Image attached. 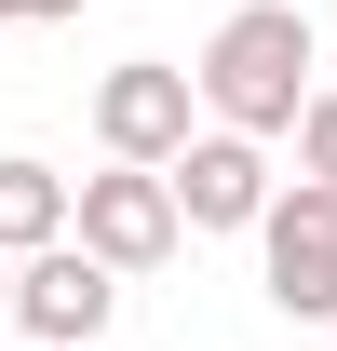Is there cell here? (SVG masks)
<instances>
[{
  "mask_svg": "<svg viewBox=\"0 0 337 351\" xmlns=\"http://www.w3.org/2000/svg\"><path fill=\"white\" fill-rule=\"evenodd\" d=\"M189 95H203L229 135H284L297 108H310V14H297V0H243V14L203 41Z\"/></svg>",
  "mask_w": 337,
  "mask_h": 351,
  "instance_id": "cell-1",
  "label": "cell"
},
{
  "mask_svg": "<svg viewBox=\"0 0 337 351\" xmlns=\"http://www.w3.org/2000/svg\"><path fill=\"white\" fill-rule=\"evenodd\" d=\"M68 243H95L122 284H135V270H162L175 243H189V217H175L162 162H108V176H82V189H68Z\"/></svg>",
  "mask_w": 337,
  "mask_h": 351,
  "instance_id": "cell-2",
  "label": "cell"
},
{
  "mask_svg": "<svg viewBox=\"0 0 337 351\" xmlns=\"http://www.w3.org/2000/svg\"><path fill=\"white\" fill-rule=\"evenodd\" d=\"M108 311H122V270L95 257V243L54 230V243L14 257V324H27L41 351H95V338H108Z\"/></svg>",
  "mask_w": 337,
  "mask_h": 351,
  "instance_id": "cell-3",
  "label": "cell"
},
{
  "mask_svg": "<svg viewBox=\"0 0 337 351\" xmlns=\"http://www.w3.org/2000/svg\"><path fill=\"white\" fill-rule=\"evenodd\" d=\"M256 257H270V311L337 324V189L324 176H297V189L256 203Z\"/></svg>",
  "mask_w": 337,
  "mask_h": 351,
  "instance_id": "cell-4",
  "label": "cell"
},
{
  "mask_svg": "<svg viewBox=\"0 0 337 351\" xmlns=\"http://www.w3.org/2000/svg\"><path fill=\"white\" fill-rule=\"evenodd\" d=\"M95 135H108V162H175L189 149V68H162V54L108 68L95 82Z\"/></svg>",
  "mask_w": 337,
  "mask_h": 351,
  "instance_id": "cell-5",
  "label": "cell"
},
{
  "mask_svg": "<svg viewBox=\"0 0 337 351\" xmlns=\"http://www.w3.org/2000/svg\"><path fill=\"white\" fill-rule=\"evenodd\" d=\"M162 189H175L189 230H256V203H270V149L216 122V135H189V149L162 162Z\"/></svg>",
  "mask_w": 337,
  "mask_h": 351,
  "instance_id": "cell-6",
  "label": "cell"
},
{
  "mask_svg": "<svg viewBox=\"0 0 337 351\" xmlns=\"http://www.w3.org/2000/svg\"><path fill=\"white\" fill-rule=\"evenodd\" d=\"M54 230H68V176L54 162H0V257H27Z\"/></svg>",
  "mask_w": 337,
  "mask_h": 351,
  "instance_id": "cell-7",
  "label": "cell"
},
{
  "mask_svg": "<svg viewBox=\"0 0 337 351\" xmlns=\"http://www.w3.org/2000/svg\"><path fill=\"white\" fill-rule=\"evenodd\" d=\"M284 135H297V176H324V189H337V95H310Z\"/></svg>",
  "mask_w": 337,
  "mask_h": 351,
  "instance_id": "cell-8",
  "label": "cell"
},
{
  "mask_svg": "<svg viewBox=\"0 0 337 351\" xmlns=\"http://www.w3.org/2000/svg\"><path fill=\"white\" fill-rule=\"evenodd\" d=\"M54 14H82V0H0V27H54Z\"/></svg>",
  "mask_w": 337,
  "mask_h": 351,
  "instance_id": "cell-9",
  "label": "cell"
},
{
  "mask_svg": "<svg viewBox=\"0 0 337 351\" xmlns=\"http://www.w3.org/2000/svg\"><path fill=\"white\" fill-rule=\"evenodd\" d=\"M0 311H14V257H0Z\"/></svg>",
  "mask_w": 337,
  "mask_h": 351,
  "instance_id": "cell-10",
  "label": "cell"
}]
</instances>
